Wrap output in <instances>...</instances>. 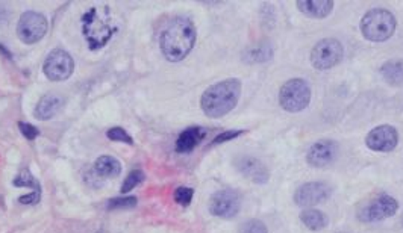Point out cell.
Instances as JSON below:
<instances>
[{"label": "cell", "instance_id": "6da1fadb", "mask_svg": "<svg viewBox=\"0 0 403 233\" xmlns=\"http://www.w3.org/2000/svg\"><path fill=\"white\" fill-rule=\"evenodd\" d=\"M196 38L197 32L193 21L188 17H176L161 33V52L170 62H179L193 51Z\"/></svg>", "mask_w": 403, "mask_h": 233}, {"label": "cell", "instance_id": "7a4b0ae2", "mask_svg": "<svg viewBox=\"0 0 403 233\" xmlns=\"http://www.w3.org/2000/svg\"><path fill=\"white\" fill-rule=\"evenodd\" d=\"M82 35L90 51H101L117 33L118 27L111 10L105 5L90 8L82 16Z\"/></svg>", "mask_w": 403, "mask_h": 233}, {"label": "cell", "instance_id": "3957f363", "mask_svg": "<svg viewBox=\"0 0 403 233\" xmlns=\"http://www.w3.org/2000/svg\"><path fill=\"white\" fill-rule=\"evenodd\" d=\"M242 96V82L226 79L217 82L200 97V108L209 118H222L235 108Z\"/></svg>", "mask_w": 403, "mask_h": 233}, {"label": "cell", "instance_id": "277c9868", "mask_svg": "<svg viewBox=\"0 0 403 233\" xmlns=\"http://www.w3.org/2000/svg\"><path fill=\"white\" fill-rule=\"evenodd\" d=\"M395 26H398V21L393 14L382 8L369 11L361 20L363 37L372 42H384L390 40L395 32Z\"/></svg>", "mask_w": 403, "mask_h": 233}, {"label": "cell", "instance_id": "5b68a950", "mask_svg": "<svg viewBox=\"0 0 403 233\" xmlns=\"http://www.w3.org/2000/svg\"><path fill=\"white\" fill-rule=\"evenodd\" d=\"M311 102L309 83L303 79H289L279 91V105L287 112H300L308 108Z\"/></svg>", "mask_w": 403, "mask_h": 233}, {"label": "cell", "instance_id": "8992f818", "mask_svg": "<svg viewBox=\"0 0 403 233\" xmlns=\"http://www.w3.org/2000/svg\"><path fill=\"white\" fill-rule=\"evenodd\" d=\"M344 56L343 44L335 38H323L311 51V64L317 70L334 68Z\"/></svg>", "mask_w": 403, "mask_h": 233}, {"label": "cell", "instance_id": "52a82bcc", "mask_svg": "<svg viewBox=\"0 0 403 233\" xmlns=\"http://www.w3.org/2000/svg\"><path fill=\"white\" fill-rule=\"evenodd\" d=\"M398 209L399 203L394 197L388 194H380L358 210V220L363 223H378L395 215Z\"/></svg>", "mask_w": 403, "mask_h": 233}, {"label": "cell", "instance_id": "ba28073f", "mask_svg": "<svg viewBox=\"0 0 403 233\" xmlns=\"http://www.w3.org/2000/svg\"><path fill=\"white\" fill-rule=\"evenodd\" d=\"M49 29V21L41 12L27 11L21 14L17 25V35L25 44H35L38 42Z\"/></svg>", "mask_w": 403, "mask_h": 233}, {"label": "cell", "instance_id": "9c48e42d", "mask_svg": "<svg viewBox=\"0 0 403 233\" xmlns=\"http://www.w3.org/2000/svg\"><path fill=\"white\" fill-rule=\"evenodd\" d=\"M75 61L70 53H67L62 49H55L47 55L42 66V72L47 76L49 81L52 82H62L67 81L73 74Z\"/></svg>", "mask_w": 403, "mask_h": 233}, {"label": "cell", "instance_id": "30bf717a", "mask_svg": "<svg viewBox=\"0 0 403 233\" xmlns=\"http://www.w3.org/2000/svg\"><path fill=\"white\" fill-rule=\"evenodd\" d=\"M242 209V195L235 189H220L212 194L209 212L218 218H233Z\"/></svg>", "mask_w": 403, "mask_h": 233}, {"label": "cell", "instance_id": "8fae6325", "mask_svg": "<svg viewBox=\"0 0 403 233\" xmlns=\"http://www.w3.org/2000/svg\"><path fill=\"white\" fill-rule=\"evenodd\" d=\"M330 188L323 182H308L297 188L294 193V203L300 208H311L326 202L330 197Z\"/></svg>", "mask_w": 403, "mask_h": 233}, {"label": "cell", "instance_id": "7c38bea8", "mask_svg": "<svg viewBox=\"0 0 403 233\" xmlns=\"http://www.w3.org/2000/svg\"><path fill=\"white\" fill-rule=\"evenodd\" d=\"M399 144V133L393 126H378L372 129L365 137V146L373 152L387 153L394 150Z\"/></svg>", "mask_w": 403, "mask_h": 233}, {"label": "cell", "instance_id": "4fadbf2b", "mask_svg": "<svg viewBox=\"0 0 403 233\" xmlns=\"http://www.w3.org/2000/svg\"><path fill=\"white\" fill-rule=\"evenodd\" d=\"M338 154V144L332 139H320L309 147L307 162L314 168H323L335 161Z\"/></svg>", "mask_w": 403, "mask_h": 233}, {"label": "cell", "instance_id": "5bb4252c", "mask_svg": "<svg viewBox=\"0 0 403 233\" xmlns=\"http://www.w3.org/2000/svg\"><path fill=\"white\" fill-rule=\"evenodd\" d=\"M235 167L246 179L257 185H264L270 179V172L263 161L255 156H239L235 161Z\"/></svg>", "mask_w": 403, "mask_h": 233}, {"label": "cell", "instance_id": "9a60e30c", "mask_svg": "<svg viewBox=\"0 0 403 233\" xmlns=\"http://www.w3.org/2000/svg\"><path fill=\"white\" fill-rule=\"evenodd\" d=\"M66 106V98L58 94H47L40 98V102L35 106L34 115L40 122H47V120L58 115Z\"/></svg>", "mask_w": 403, "mask_h": 233}, {"label": "cell", "instance_id": "2e32d148", "mask_svg": "<svg viewBox=\"0 0 403 233\" xmlns=\"http://www.w3.org/2000/svg\"><path fill=\"white\" fill-rule=\"evenodd\" d=\"M297 10L311 18H326L334 10V2L330 0H299Z\"/></svg>", "mask_w": 403, "mask_h": 233}, {"label": "cell", "instance_id": "e0dca14e", "mask_svg": "<svg viewBox=\"0 0 403 233\" xmlns=\"http://www.w3.org/2000/svg\"><path fill=\"white\" fill-rule=\"evenodd\" d=\"M205 138V131L202 127H188L183 131L179 138L176 139V152L178 153H190L200 144V141Z\"/></svg>", "mask_w": 403, "mask_h": 233}, {"label": "cell", "instance_id": "ac0fdd59", "mask_svg": "<svg viewBox=\"0 0 403 233\" xmlns=\"http://www.w3.org/2000/svg\"><path fill=\"white\" fill-rule=\"evenodd\" d=\"M379 73L391 87H403V59H390L382 64Z\"/></svg>", "mask_w": 403, "mask_h": 233}, {"label": "cell", "instance_id": "d6986e66", "mask_svg": "<svg viewBox=\"0 0 403 233\" xmlns=\"http://www.w3.org/2000/svg\"><path fill=\"white\" fill-rule=\"evenodd\" d=\"M94 172L97 176L105 179H114L122 173V164L120 161L109 154H103L99 156L94 162Z\"/></svg>", "mask_w": 403, "mask_h": 233}, {"label": "cell", "instance_id": "ffe728a7", "mask_svg": "<svg viewBox=\"0 0 403 233\" xmlns=\"http://www.w3.org/2000/svg\"><path fill=\"white\" fill-rule=\"evenodd\" d=\"M300 221L307 229L313 232L323 230L329 224L328 217L318 209H303L300 212Z\"/></svg>", "mask_w": 403, "mask_h": 233}, {"label": "cell", "instance_id": "44dd1931", "mask_svg": "<svg viewBox=\"0 0 403 233\" xmlns=\"http://www.w3.org/2000/svg\"><path fill=\"white\" fill-rule=\"evenodd\" d=\"M273 58V47L268 42H259V44L247 49L244 52V61L249 64H264Z\"/></svg>", "mask_w": 403, "mask_h": 233}, {"label": "cell", "instance_id": "7402d4cb", "mask_svg": "<svg viewBox=\"0 0 403 233\" xmlns=\"http://www.w3.org/2000/svg\"><path fill=\"white\" fill-rule=\"evenodd\" d=\"M14 187L31 188L34 195H35V199H37L38 202L41 200V185H40V182L31 174L29 169H23V172L18 173L17 178L14 179Z\"/></svg>", "mask_w": 403, "mask_h": 233}, {"label": "cell", "instance_id": "603a6c76", "mask_svg": "<svg viewBox=\"0 0 403 233\" xmlns=\"http://www.w3.org/2000/svg\"><path fill=\"white\" fill-rule=\"evenodd\" d=\"M137 197H116V199H111L108 202V209L116 210V209H132L137 206Z\"/></svg>", "mask_w": 403, "mask_h": 233}, {"label": "cell", "instance_id": "cb8c5ba5", "mask_svg": "<svg viewBox=\"0 0 403 233\" xmlns=\"http://www.w3.org/2000/svg\"><path fill=\"white\" fill-rule=\"evenodd\" d=\"M144 180V173L141 172V169H133V172L129 173V176L125 179L123 182V187H122V193L126 194L129 193V191H132L135 187H138L141 182Z\"/></svg>", "mask_w": 403, "mask_h": 233}, {"label": "cell", "instance_id": "d4e9b609", "mask_svg": "<svg viewBox=\"0 0 403 233\" xmlns=\"http://www.w3.org/2000/svg\"><path fill=\"white\" fill-rule=\"evenodd\" d=\"M238 233H268L267 225L261 220H247L239 225Z\"/></svg>", "mask_w": 403, "mask_h": 233}, {"label": "cell", "instance_id": "484cf974", "mask_svg": "<svg viewBox=\"0 0 403 233\" xmlns=\"http://www.w3.org/2000/svg\"><path fill=\"white\" fill-rule=\"evenodd\" d=\"M106 137H108L111 141H117V143H125L129 146L133 144L132 137H129V133H127L125 129H122V127H112V129L106 132Z\"/></svg>", "mask_w": 403, "mask_h": 233}, {"label": "cell", "instance_id": "4316f807", "mask_svg": "<svg viewBox=\"0 0 403 233\" xmlns=\"http://www.w3.org/2000/svg\"><path fill=\"white\" fill-rule=\"evenodd\" d=\"M193 195H194V189L187 188V187H181L174 191L176 203H179L183 208L190 206L191 200H193Z\"/></svg>", "mask_w": 403, "mask_h": 233}, {"label": "cell", "instance_id": "83f0119b", "mask_svg": "<svg viewBox=\"0 0 403 233\" xmlns=\"http://www.w3.org/2000/svg\"><path fill=\"white\" fill-rule=\"evenodd\" d=\"M18 129H20V132H21V135H23L26 139H29V141L35 139V138H37V137L40 135V131L37 129V127L32 126V124H29V123L20 122V123H18Z\"/></svg>", "mask_w": 403, "mask_h": 233}, {"label": "cell", "instance_id": "f1b7e54d", "mask_svg": "<svg viewBox=\"0 0 403 233\" xmlns=\"http://www.w3.org/2000/svg\"><path fill=\"white\" fill-rule=\"evenodd\" d=\"M244 131H228V132H223L220 135L216 137L214 141H212L211 146H217V144H223L226 141H231V139H235L239 135H243Z\"/></svg>", "mask_w": 403, "mask_h": 233}, {"label": "cell", "instance_id": "f546056e", "mask_svg": "<svg viewBox=\"0 0 403 233\" xmlns=\"http://www.w3.org/2000/svg\"><path fill=\"white\" fill-rule=\"evenodd\" d=\"M339 233H343V232H339Z\"/></svg>", "mask_w": 403, "mask_h": 233}]
</instances>
